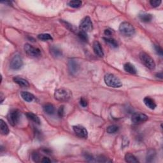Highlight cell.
<instances>
[{"label": "cell", "instance_id": "cell-1", "mask_svg": "<svg viewBox=\"0 0 163 163\" xmlns=\"http://www.w3.org/2000/svg\"><path fill=\"white\" fill-rule=\"evenodd\" d=\"M71 91L65 87L57 89L54 92L55 98L59 101H68L71 98Z\"/></svg>", "mask_w": 163, "mask_h": 163}, {"label": "cell", "instance_id": "cell-2", "mask_svg": "<svg viewBox=\"0 0 163 163\" xmlns=\"http://www.w3.org/2000/svg\"><path fill=\"white\" fill-rule=\"evenodd\" d=\"M104 81L105 84L110 87L119 88L122 87V84L120 80L116 77L115 75L112 73H108L104 77Z\"/></svg>", "mask_w": 163, "mask_h": 163}, {"label": "cell", "instance_id": "cell-3", "mask_svg": "<svg viewBox=\"0 0 163 163\" xmlns=\"http://www.w3.org/2000/svg\"><path fill=\"white\" fill-rule=\"evenodd\" d=\"M140 59L141 61L144 65L146 67L153 70L156 68V63L154 59L148 54L145 52H142L140 54Z\"/></svg>", "mask_w": 163, "mask_h": 163}, {"label": "cell", "instance_id": "cell-4", "mask_svg": "<svg viewBox=\"0 0 163 163\" xmlns=\"http://www.w3.org/2000/svg\"><path fill=\"white\" fill-rule=\"evenodd\" d=\"M119 31L122 34L126 37H131L133 36L135 33V29L132 26V25L128 22H123L121 23L119 26Z\"/></svg>", "mask_w": 163, "mask_h": 163}, {"label": "cell", "instance_id": "cell-5", "mask_svg": "<svg viewBox=\"0 0 163 163\" xmlns=\"http://www.w3.org/2000/svg\"><path fill=\"white\" fill-rule=\"evenodd\" d=\"M20 119V112L17 109L10 110L7 115V120L12 126H16Z\"/></svg>", "mask_w": 163, "mask_h": 163}, {"label": "cell", "instance_id": "cell-6", "mask_svg": "<svg viewBox=\"0 0 163 163\" xmlns=\"http://www.w3.org/2000/svg\"><path fill=\"white\" fill-rule=\"evenodd\" d=\"M79 28L81 31L85 33L90 32L92 29V23L89 17H85L82 19L81 24H80Z\"/></svg>", "mask_w": 163, "mask_h": 163}, {"label": "cell", "instance_id": "cell-7", "mask_svg": "<svg viewBox=\"0 0 163 163\" xmlns=\"http://www.w3.org/2000/svg\"><path fill=\"white\" fill-rule=\"evenodd\" d=\"M24 49L25 52H26V53L30 57H38L40 56L41 54L40 50L39 49L35 47L30 45L29 43L25 44L24 47Z\"/></svg>", "mask_w": 163, "mask_h": 163}, {"label": "cell", "instance_id": "cell-8", "mask_svg": "<svg viewBox=\"0 0 163 163\" xmlns=\"http://www.w3.org/2000/svg\"><path fill=\"white\" fill-rule=\"evenodd\" d=\"M23 66V61L20 55L16 54L10 61V67L12 70H19Z\"/></svg>", "mask_w": 163, "mask_h": 163}, {"label": "cell", "instance_id": "cell-9", "mask_svg": "<svg viewBox=\"0 0 163 163\" xmlns=\"http://www.w3.org/2000/svg\"><path fill=\"white\" fill-rule=\"evenodd\" d=\"M148 119V117L147 115H146L142 113H134V114L132 115L131 117V121L132 123L134 124H140L146 122Z\"/></svg>", "mask_w": 163, "mask_h": 163}, {"label": "cell", "instance_id": "cell-10", "mask_svg": "<svg viewBox=\"0 0 163 163\" xmlns=\"http://www.w3.org/2000/svg\"><path fill=\"white\" fill-rule=\"evenodd\" d=\"M73 131L75 132L77 136L82 138H87L88 136V132L87 129L82 126H73Z\"/></svg>", "mask_w": 163, "mask_h": 163}, {"label": "cell", "instance_id": "cell-11", "mask_svg": "<svg viewBox=\"0 0 163 163\" xmlns=\"http://www.w3.org/2000/svg\"><path fill=\"white\" fill-rule=\"evenodd\" d=\"M93 50L94 53L97 55L99 57H103L104 56V52L103 51V49L101 47V45L100 43L98 41H95L93 43Z\"/></svg>", "mask_w": 163, "mask_h": 163}, {"label": "cell", "instance_id": "cell-12", "mask_svg": "<svg viewBox=\"0 0 163 163\" xmlns=\"http://www.w3.org/2000/svg\"><path fill=\"white\" fill-rule=\"evenodd\" d=\"M13 81L19 86L22 87H28L29 86V84L27 81L20 77H15L13 78Z\"/></svg>", "mask_w": 163, "mask_h": 163}, {"label": "cell", "instance_id": "cell-13", "mask_svg": "<svg viewBox=\"0 0 163 163\" xmlns=\"http://www.w3.org/2000/svg\"><path fill=\"white\" fill-rule=\"evenodd\" d=\"M143 102H144L145 105L151 110H154L157 106L155 101L150 97H145L143 99Z\"/></svg>", "mask_w": 163, "mask_h": 163}, {"label": "cell", "instance_id": "cell-14", "mask_svg": "<svg viewBox=\"0 0 163 163\" xmlns=\"http://www.w3.org/2000/svg\"><path fill=\"white\" fill-rule=\"evenodd\" d=\"M68 68L70 72L72 74H75L78 71L79 65L75 60H70L69 61Z\"/></svg>", "mask_w": 163, "mask_h": 163}, {"label": "cell", "instance_id": "cell-15", "mask_svg": "<svg viewBox=\"0 0 163 163\" xmlns=\"http://www.w3.org/2000/svg\"><path fill=\"white\" fill-rule=\"evenodd\" d=\"M21 96L24 101L27 102H31L35 99V96L33 94L26 91H23L21 92Z\"/></svg>", "mask_w": 163, "mask_h": 163}, {"label": "cell", "instance_id": "cell-16", "mask_svg": "<svg viewBox=\"0 0 163 163\" xmlns=\"http://www.w3.org/2000/svg\"><path fill=\"white\" fill-rule=\"evenodd\" d=\"M124 69L126 72L130 74H136L137 72V70L136 68L134 67V66L129 63H127L124 65Z\"/></svg>", "mask_w": 163, "mask_h": 163}, {"label": "cell", "instance_id": "cell-17", "mask_svg": "<svg viewBox=\"0 0 163 163\" xmlns=\"http://www.w3.org/2000/svg\"><path fill=\"white\" fill-rule=\"evenodd\" d=\"M0 129H1V132L3 135H7L10 132L7 124L2 119L0 120Z\"/></svg>", "mask_w": 163, "mask_h": 163}, {"label": "cell", "instance_id": "cell-18", "mask_svg": "<svg viewBox=\"0 0 163 163\" xmlns=\"http://www.w3.org/2000/svg\"><path fill=\"white\" fill-rule=\"evenodd\" d=\"M50 52L54 57H59L62 56V51L57 47H51V49H50Z\"/></svg>", "mask_w": 163, "mask_h": 163}, {"label": "cell", "instance_id": "cell-19", "mask_svg": "<svg viewBox=\"0 0 163 163\" xmlns=\"http://www.w3.org/2000/svg\"><path fill=\"white\" fill-rule=\"evenodd\" d=\"M43 110H44V112H45L47 114H49V115H52L54 114V111H55L54 105L51 103L45 104L43 106Z\"/></svg>", "mask_w": 163, "mask_h": 163}, {"label": "cell", "instance_id": "cell-20", "mask_svg": "<svg viewBox=\"0 0 163 163\" xmlns=\"http://www.w3.org/2000/svg\"><path fill=\"white\" fill-rule=\"evenodd\" d=\"M125 160L127 162L129 163H136L139 162L136 157L131 153H127L126 154Z\"/></svg>", "mask_w": 163, "mask_h": 163}, {"label": "cell", "instance_id": "cell-21", "mask_svg": "<svg viewBox=\"0 0 163 163\" xmlns=\"http://www.w3.org/2000/svg\"><path fill=\"white\" fill-rule=\"evenodd\" d=\"M26 116L29 120H32L33 122H34L37 124H40V120L37 115H35L31 112H28L26 114Z\"/></svg>", "mask_w": 163, "mask_h": 163}, {"label": "cell", "instance_id": "cell-22", "mask_svg": "<svg viewBox=\"0 0 163 163\" xmlns=\"http://www.w3.org/2000/svg\"><path fill=\"white\" fill-rule=\"evenodd\" d=\"M139 18L143 23H149L152 19V15L149 13H143L139 15Z\"/></svg>", "mask_w": 163, "mask_h": 163}, {"label": "cell", "instance_id": "cell-23", "mask_svg": "<svg viewBox=\"0 0 163 163\" xmlns=\"http://www.w3.org/2000/svg\"><path fill=\"white\" fill-rule=\"evenodd\" d=\"M103 39L104 41H105V42L111 46L112 47L117 48L118 47V43L117 42V41H116L115 39H114V38L105 37V38H103Z\"/></svg>", "mask_w": 163, "mask_h": 163}, {"label": "cell", "instance_id": "cell-24", "mask_svg": "<svg viewBox=\"0 0 163 163\" xmlns=\"http://www.w3.org/2000/svg\"><path fill=\"white\" fill-rule=\"evenodd\" d=\"M69 6L72 8H79L82 6V2L81 1H79V0H73V1H70L68 3Z\"/></svg>", "mask_w": 163, "mask_h": 163}, {"label": "cell", "instance_id": "cell-25", "mask_svg": "<svg viewBox=\"0 0 163 163\" xmlns=\"http://www.w3.org/2000/svg\"><path fill=\"white\" fill-rule=\"evenodd\" d=\"M118 131V127L116 125H111L106 129V131L109 134H114Z\"/></svg>", "mask_w": 163, "mask_h": 163}, {"label": "cell", "instance_id": "cell-26", "mask_svg": "<svg viewBox=\"0 0 163 163\" xmlns=\"http://www.w3.org/2000/svg\"><path fill=\"white\" fill-rule=\"evenodd\" d=\"M38 38L40 40L43 41H47V40H52V36L47 33H45V34H40L38 36Z\"/></svg>", "mask_w": 163, "mask_h": 163}, {"label": "cell", "instance_id": "cell-27", "mask_svg": "<svg viewBox=\"0 0 163 163\" xmlns=\"http://www.w3.org/2000/svg\"><path fill=\"white\" fill-rule=\"evenodd\" d=\"M156 156V152L153 150H150L147 152V161L148 162H151L154 159Z\"/></svg>", "mask_w": 163, "mask_h": 163}, {"label": "cell", "instance_id": "cell-28", "mask_svg": "<svg viewBox=\"0 0 163 163\" xmlns=\"http://www.w3.org/2000/svg\"><path fill=\"white\" fill-rule=\"evenodd\" d=\"M78 35H79V38H81L82 40L85 41V42H87V41H88V40H89V38H88L87 33L81 31L78 33Z\"/></svg>", "mask_w": 163, "mask_h": 163}, {"label": "cell", "instance_id": "cell-29", "mask_svg": "<svg viewBox=\"0 0 163 163\" xmlns=\"http://www.w3.org/2000/svg\"><path fill=\"white\" fill-rule=\"evenodd\" d=\"M161 0H151L150 1V3L152 7H157L161 4Z\"/></svg>", "mask_w": 163, "mask_h": 163}, {"label": "cell", "instance_id": "cell-30", "mask_svg": "<svg viewBox=\"0 0 163 163\" xmlns=\"http://www.w3.org/2000/svg\"><path fill=\"white\" fill-rule=\"evenodd\" d=\"M154 49H155L156 52L160 56H162L163 55V50L159 45H154Z\"/></svg>", "mask_w": 163, "mask_h": 163}, {"label": "cell", "instance_id": "cell-31", "mask_svg": "<svg viewBox=\"0 0 163 163\" xmlns=\"http://www.w3.org/2000/svg\"><path fill=\"white\" fill-rule=\"evenodd\" d=\"M32 159L35 162H38L40 160V155L37 152H33L31 155Z\"/></svg>", "mask_w": 163, "mask_h": 163}, {"label": "cell", "instance_id": "cell-32", "mask_svg": "<svg viewBox=\"0 0 163 163\" xmlns=\"http://www.w3.org/2000/svg\"><path fill=\"white\" fill-rule=\"evenodd\" d=\"M80 103H81L82 106L86 107L88 104V102L84 98H81V100H80Z\"/></svg>", "mask_w": 163, "mask_h": 163}, {"label": "cell", "instance_id": "cell-33", "mask_svg": "<svg viewBox=\"0 0 163 163\" xmlns=\"http://www.w3.org/2000/svg\"><path fill=\"white\" fill-rule=\"evenodd\" d=\"M65 108L64 106H61L59 107V110H58V115L60 117H62L63 115H64V112H65Z\"/></svg>", "mask_w": 163, "mask_h": 163}, {"label": "cell", "instance_id": "cell-34", "mask_svg": "<svg viewBox=\"0 0 163 163\" xmlns=\"http://www.w3.org/2000/svg\"><path fill=\"white\" fill-rule=\"evenodd\" d=\"M41 162H44V163H49V162H51V161L50 160L48 157H44L43 159L41 160Z\"/></svg>", "mask_w": 163, "mask_h": 163}, {"label": "cell", "instance_id": "cell-35", "mask_svg": "<svg viewBox=\"0 0 163 163\" xmlns=\"http://www.w3.org/2000/svg\"><path fill=\"white\" fill-rule=\"evenodd\" d=\"M104 35L106 36H110L112 35V32L109 29H106L105 31H104Z\"/></svg>", "mask_w": 163, "mask_h": 163}, {"label": "cell", "instance_id": "cell-36", "mask_svg": "<svg viewBox=\"0 0 163 163\" xmlns=\"http://www.w3.org/2000/svg\"><path fill=\"white\" fill-rule=\"evenodd\" d=\"M156 76H157V77H159V78H160V79H162V77H163V75H162V73H157V75H156Z\"/></svg>", "mask_w": 163, "mask_h": 163}, {"label": "cell", "instance_id": "cell-37", "mask_svg": "<svg viewBox=\"0 0 163 163\" xmlns=\"http://www.w3.org/2000/svg\"><path fill=\"white\" fill-rule=\"evenodd\" d=\"M4 97L5 96L3 94V93H1V95H0V98H1V103H3V99H4Z\"/></svg>", "mask_w": 163, "mask_h": 163}]
</instances>
